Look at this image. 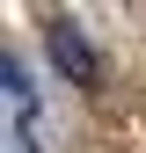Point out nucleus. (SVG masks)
<instances>
[{"mask_svg":"<svg viewBox=\"0 0 146 153\" xmlns=\"http://www.w3.org/2000/svg\"><path fill=\"white\" fill-rule=\"evenodd\" d=\"M51 66H59L73 88H95L102 80V66H95V51H88L80 22H51Z\"/></svg>","mask_w":146,"mask_h":153,"instance_id":"1","label":"nucleus"}]
</instances>
